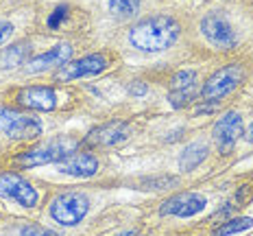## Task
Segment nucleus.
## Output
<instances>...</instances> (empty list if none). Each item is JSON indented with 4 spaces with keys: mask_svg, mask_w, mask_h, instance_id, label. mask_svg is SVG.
Instances as JSON below:
<instances>
[{
    "mask_svg": "<svg viewBox=\"0 0 253 236\" xmlns=\"http://www.w3.org/2000/svg\"><path fill=\"white\" fill-rule=\"evenodd\" d=\"M181 35V24L168 13L146 15L129 31V42L142 52H162L175 46Z\"/></svg>",
    "mask_w": 253,
    "mask_h": 236,
    "instance_id": "f257e3e1",
    "label": "nucleus"
},
{
    "mask_svg": "<svg viewBox=\"0 0 253 236\" xmlns=\"http://www.w3.org/2000/svg\"><path fill=\"white\" fill-rule=\"evenodd\" d=\"M72 151H77V142L68 136H57V138L48 140V142L33 146V149L24 151L22 155L15 157L20 166L24 169H33V166H44V164H57L66 155H70Z\"/></svg>",
    "mask_w": 253,
    "mask_h": 236,
    "instance_id": "f03ea898",
    "label": "nucleus"
},
{
    "mask_svg": "<svg viewBox=\"0 0 253 236\" xmlns=\"http://www.w3.org/2000/svg\"><path fill=\"white\" fill-rule=\"evenodd\" d=\"M48 212L57 223L66 225V228L79 225L85 219V214L89 212V199L83 195V192H77V190L59 192V195L50 201Z\"/></svg>",
    "mask_w": 253,
    "mask_h": 236,
    "instance_id": "7ed1b4c3",
    "label": "nucleus"
},
{
    "mask_svg": "<svg viewBox=\"0 0 253 236\" xmlns=\"http://www.w3.org/2000/svg\"><path fill=\"white\" fill-rule=\"evenodd\" d=\"M42 129L40 118L11 107H0V131L11 140H38Z\"/></svg>",
    "mask_w": 253,
    "mask_h": 236,
    "instance_id": "20e7f679",
    "label": "nucleus"
},
{
    "mask_svg": "<svg viewBox=\"0 0 253 236\" xmlns=\"http://www.w3.org/2000/svg\"><path fill=\"white\" fill-rule=\"evenodd\" d=\"M242 77H245V70L238 64H229L220 70H216L208 81L203 83L201 88V98L205 103H218L220 98H225L227 94H231L236 88L242 83Z\"/></svg>",
    "mask_w": 253,
    "mask_h": 236,
    "instance_id": "39448f33",
    "label": "nucleus"
},
{
    "mask_svg": "<svg viewBox=\"0 0 253 236\" xmlns=\"http://www.w3.org/2000/svg\"><path fill=\"white\" fill-rule=\"evenodd\" d=\"M201 33H203V38L218 50L234 48L236 42H238L234 26H231V22L220 11H210L201 20Z\"/></svg>",
    "mask_w": 253,
    "mask_h": 236,
    "instance_id": "423d86ee",
    "label": "nucleus"
},
{
    "mask_svg": "<svg viewBox=\"0 0 253 236\" xmlns=\"http://www.w3.org/2000/svg\"><path fill=\"white\" fill-rule=\"evenodd\" d=\"M242 131H245V125H242L238 112H225L216 120L212 129V138L220 155H229L236 149V142L240 140Z\"/></svg>",
    "mask_w": 253,
    "mask_h": 236,
    "instance_id": "0eeeda50",
    "label": "nucleus"
},
{
    "mask_svg": "<svg viewBox=\"0 0 253 236\" xmlns=\"http://www.w3.org/2000/svg\"><path fill=\"white\" fill-rule=\"evenodd\" d=\"M0 197L13 199L22 208H35L40 201V192L18 173H0Z\"/></svg>",
    "mask_w": 253,
    "mask_h": 236,
    "instance_id": "6e6552de",
    "label": "nucleus"
},
{
    "mask_svg": "<svg viewBox=\"0 0 253 236\" xmlns=\"http://www.w3.org/2000/svg\"><path fill=\"white\" fill-rule=\"evenodd\" d=\"M105 68H107V57H105L103 52H92V55H85L75 61H68V64H63L61 68H57L55 81L68 83V81H75V79H81V77L101 75Z\"/></svg>",
    "mask_w": 253,
    "mask_h": 236,
    "instance_id": "1a4fd4ad",
    "label": "nucleus"
},
{
    "mask_svg": "<svg viewBox=\"0 0 253 236\" xmlns=\"http://www.w3.org/2000/svg\"><path fill=\"white\" fill-rule=\"evenodd\" d=\"M205 206H208V199H205L201 192H179V195L168 197L160 208L162 217H179V219H188L194 217V214L203 212Z\"/></svg>",
    "mask_w": 253,
    "mask_h": 236,
    "instance_id": "9d476101",
    "label": "nucleus"
},
{
    "mask_svg": "<svg viewBox=\"0 0 253 236\" xmlns=\"http://www.w3.org/2000/svg\"><path fill=\"white\" fill-rule=\"evenodd\" d=\"M131 127L125 120H109L105 125L94 127L89 134L83 138V146H116L123 144L125 140H129Z\"/></svg>",
    "mask_w": 253,
    "mask_h": 236,
    "instance_id": "9b49d317",
    "label": "nucleus"
},
{
    "mask_svg": "<svg viewBox=\"0 0 253 236\" xmlns=\"http://www.w3.org/2000/svg\"><path fill=\"white\" fill-rule=\"evenodd\" d=\"M197 98V72L194 70H179L170 79L168 90V103L175 109H183Z\"/></svg>",
    "mask_w": 253,
    "mask_h": 236,
    "instance_id": "f8f14e48",
    "label": "nucleus"
},
{
    "mask_svg": "<svg viewBox=\"0 0 253 236\" xmlns=\"http://www.w3.org/2000/svg\"><path fill=\"white\" fill-rule=\"evenodd\" d=\"M72 52H75V48H72L68 42H59V44H55L52 48H48L46 52L33 57V59L26 64V72L38 75V72H46V70H50V68H61L63 64H68V61H70Z\"/></svg>",
    "mask_w": 253,
    "mask_h": 236,
    "instance_id": "ddd939ff",
    "label": "nucleus"
},
{
    "mask_svg": "<svg viewBox=\"0 0 253 236\" xmlns=\"http://www.w3.org/2000/svg\"><path fill=\"white\" fill-rule=\"evenodd\" d=\"M57 171L70 177H92L98 171V160L87 151H72L63 160L57 162Z\"/></svg>",
    "mask_w": 253,
    "mask_h": 236,
    "instance_id": "4468645a",
    "label": "nucleus"
},
{
    "mask_svg": "<svg viewBox=\"0 0 253 236\" xmlns=\"http://www.w3.org/2000/svg\"><path fill=\"white\" fill-rule=\"evenodd\" d=\"M18 103L35 112H52L57 107V94L46 86H29L18 94Z\"/></svg>",
    "mask_w": 253,
    "mask_h": 236,
    "instance_id": "2eb2a0df",
    "label": "nucleus"
},
{
    "mask_svg": "<svg viewBox=\"0 0 253 236\" xmlns=\"http://www.w3.org/2000/svg\"><path fill=\"white\" fill-rule=\"evenodd\" d=\"M29 61H31L29 42H18V44L0 50V70H13L18 66H26Z\"/></svg>",
    "mask_w": 253,
    "mask_h": 236,
    "instance_id": "dca6fc26",
    "label": "nucleus"
},
{
    "mask_svg": "<svg viewBox=\"0 0 253 236\" xmlns=\"http://www.w3.org/2000/svg\"><path fill=\"white\" fill-rule=\"evenodd\" d=\"M208 153H210V149H208V144H205V142H192V144H188L186 149L179 153V169L186 171V173L194 171L205 160V157H208Z\"/></svg>",
    "mask_w": 253,
    "mask_h": 236,
    "instance_id": "f3484780",
    "label": "nucleus"
},
{
    "mask_svg": "<svg viewBox=\"0 0 253 236\" xmlns=\"http://www.w3.org/2000/svg\"><path fill=\"white\" fill-rule=\"evenodd\" d=\"M253 225V219L251 217H236V219H227L225 223H220L218 228L212 232V236H231V234H238V232H245Z\"/></svg>",
    "mask_w": 253,
    "mask_h": 236,
    "instance_id": "a211bd4d",
    "label": "nucleus"
},
{
    "mask_svg": "<svg viewBox=\"0 0 253 236\" xmlns=\"http://www.w3.org/2000/svg\"><path fill=\"white\" fill-rule=\"evenodd\" d=\"M107 4L116 18H133L140 13V0H107Z\"/></svg>",
    "mask_w": 253,
    "mask_h": 236,
    "instance_id": "6ab92c4d",
    "label": "nucleus"
},
{
    "mask_svg": "<svg viewBox=\"0 0 253 236\" xmlns=\"http://www.w3.org/2000/svg\"><path fill=\"white\" fill-rule=\"evenodd\" d=\"M179 180L177 177H153V180H142V190H164V188H172Z\"/></svg>",
    "mask_w": 253,
    "mask_h": 236,
    "instance_id": "aec40b11",
    "label": "nucleus"
},
{
    "mask_svg": "<svg viewBox=\"0 0 253 236\" xmlns=\"http://www.w3.org/2000/svg\"><path fill=\"white\" fill-rule=\"evenodd\" d=\"M20 236H59L55 230H48L44 225L38 223H26L22 230H20Z\"/></svg>",
    "mask_w": 253,
    "mask_h": 236,
    "instance_id": "412c9836",
    "label": "nucleus"
},
{
    "mask_svg": "<svg viewBox=\"0 0 253 236\" xmlns=\"http://www.w3.org/2000/svg\"><path fill=\"white\" fill-rule=\"evenodd\" d=\"M68 11H70V7H68V4H59V7H57L55 11L50 13L48 22H46V24H48V29H52V31H55V29H59L61 22L68 18Z\"/></svg>",
    "mask_w": 253,
    "mask_h": 236,
    "instance_id": "4be33fe9",
    "label": "nucleus"
},
{
    "mask_svg": "<svg viewBox=\"0 0 253 236\" xmlns=\"http://www.w3.org/2000/svg\"><path fill=\"white\" fill-rule=\"evenodd\" d=\"M11 35H13V24L9 20H0V48L11 40Z\"/></svg>",
    "mask_w": 253,
    "mask_h": 236,
    "instance_id": "5701e85b",
    "label": "nucleus"
},
{
    "mask_svg": "<svg viewBox=\"0 0 253 236\" xmlns=\"http://www.w3.org/2000/svg\"><path fill=\"white\" fill-rule=\"evenodd\" d=\"M126 92H129L131 96H144V94L149 92V86H146L144 81H131L129 86H126Z\"/></svg>",
    "mask_w": 253,
    "mask_h": 236,
    "instance_id": "b1692460",
    "label": "nucleus"
},
{
    "mask_svg": "<svg viewBox=\"0 0 253 236\" xmlns=\"http://www.w3.org/2000/svg\"><path fill=\"white\" fill-rule=\"evenodd\" d=\"M118 236H140V232H138V230H126V232L118 234Z\"/></svg>",
    "mask_w": 253,
    "mask_h": 236,
    "instance_id": "393cba45",
    "label": "nucleus"
},
{
    "mask_svg": "<svg viewBox=\"0 0 253 236\" xmlns=\"http://www.w3.org/2000/svg\"><path fill=\"white\" fill-rule=\"evenodd\" d=\"M247 140H249V142H253V123H251L249 131H247Z\"/></svg>",
    "mask_w": 253,
    "mask_h": 236,
    "instance_id": "a878e982",
    "label": "nucleus"
}]
</instances>
